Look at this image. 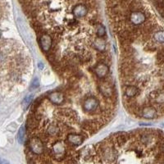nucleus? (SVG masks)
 Returning <instances> with one entry per match:
<instances>
[{"label": "nucleus", "mask_w": 164, "mask_h": 164, "mask_svg": "<svg viewBox=\"0 0 164 164\" xmlns=\"http://www.w3.org/2000/svg\"><path fill=\"white\" fill-rule=\"evenodd\" d=\"M38 67L40 69H43L44 68V63H38Z\"/></svg>", "instance_id": "16"}, {"label": "nucleus", "mask_w": 164, "mask_h": 164, "mask_svg": "<svg viewBox=\"0 0 164 164\" xmlns=\"http://www.w3.org/2000/svg\"><path fill=\"white\" fill-rule=\"evenodd\" d=\"M99 105H100V103L97 98H95V96H89L83 101L82 108L85 113H95L96 110L99 108Z\"/></svg>", "instance_id": "2"}, {"label": "nucleus", "mask_w": 164, "mask_h": 164, "mask_svg": "<svg viewBox=\"0 0 164 164\" xmlns=\"http://www.w3.org/2000/svg\"><path fill=\"white\" fill-rule=\"evenodd\" d=\"M99 90L105 99H111L115 95L113 87L110 85L108 81H101L99 85Z\"/></svg>", "instance_id": "4"}, {"label": "nucleus", "mask_w": 164, "mask_h": 164, "mask_svg": "<svg viewBox=\"0 0 164 164\" xmlns=\"http://www.w3.org/2000/svg\"><path fill=\"white\" fill-rule=\"evenodd\" d=\"M39 86V81L37 78H35L31 82V87L32 88H36V87Z\"/></svg>", "instance_id": "15"}, {"label": "nucleus", "mask_w": 164, "mask_h": 164, "mask_svg": "<svg viewBox=\"0 0 164 164\" xmlns=\"http://www.w3.org/2000/svg\"><path fill=\"white\" fill-rule=\"evenodd\" d=\"M53 39L49 35H47V34H43L41 35L40 39H39V44L40 47L41 48V49L43 52H45L48 53L49 52L53 45Z\"/></svg>", "instance_id": "5"}, {"label": "nucleus", "mask_w": 164, "mask_h": 164, "mask_svg": "<svg viewBox=\"0 0 164 164\" xmlns=\"http://www.w3.org/2000/svg\"><path fill=\"white\" fill-rule=\"evenodd\" d=\"M72 13L76 19L82 18L86 17L89 13V8L85 4L77 3L75 5L72 9Z\"/></svg>", "instance_id": "6"}, {"label": "nucleus", "mask_w": 164, "mask_h": 164, "mask_svg": "<svg viewBox=\"0 0 164 164\" xmlns=\"http://www.w3.org/2000/svg\"><path fill=\"white\" fill-rule=\"evenodd\" d=\"M92 45L96 50H98L99 52H104L105 49H106V47H107V42L103 38L96 37L95 39L93 40Z\"/></svg>", "instance_id": "10"}, {"label": "nucleus", "mask_w": 164, "mask_h": 164, "mask_svg": "<svg viewBox=\"0 0 164 164\" xmlns=\"http://www.w3.org/2000/svg\"><path fill=\"white\" fill-rule=\"evenodd\" d=\"M1 37H2V32L0 31V39H1Z\"/></svg>", "instance_id": "17"}, {"label": "nucleus", "mask_w": 164, "mask_h": 164, "mask_svg": "<svg viewBox=\"0 0 164 164\" xmlns=\"http://www.w3.org/2000/svg\"><path fill=\"white\" fill-rule=\"evenodd\" d=\"M32 99H33V97L31 95H29V96H26V97L23 99L22 106L25 109L27 108L28 107L30 106V104H31V103L32 101Z\"/></svg>", "instance_id": "14"}, {"label": "nucleus", "mask_w": 164, "mask_h": 164, "mask_svg": "<svg viewBox=\"0 0 164 164\" xmlns=\"http://www.w3.org/2000/svg\"><path fill=\"white\" fill-rule=\"evenodd\" d=\"M24 137H25V127L22 126L19 129L18 133H17V140L20 144H22L24 142Z\"/></svg>", "instance_id": "13"}, {"label": "nucleus", "mask_w": 164, "mask_h": 164, "mask_svg": "<svg viewBox=\"0 0 164 164\" xmlns=\"http://www.w3.org/2000/svg\"><path fill=\"white\" fill-rule=\"evenodd\" d=\"M67 140L71 146L77 147L83 144L85 140V136L80 133H69L67 136Z\"/></svg>", "instance_id": "7"}, {"label": "nucleus", "mask_w": 164, "mask_h": 164, "mask_svg": "<svg viewBox=\"0 0 164 164\" xmlns=\"http://www.w3.org/2000/svg\"><path fill=\"white\" fill-rule=\"evenodd\" d=\"M96 35L97 37H100V38H103L104 36H105V35H106V29L105 27L104 26V25L103 24H101L100 22L98 23L97 25H96Z\"/></svg>", "instance_id": "12"}, {"label": "nucleus", "mask_w": 164, "mask_h": 164, "mask_svg": "<svg viewBox=\"0 0 164 164\" xmlns=\"http://www.w3.org/2000/svg\"><path fill=\"white\" fill-rule=\"evenodd\" d=\"M28 148L32 155L40 156L44 153V143L39 137L32 136L28 141Z\"/></svg>", "instance_id": "1"}, {"label": "nucleus", "mask_w": 164, "mask_h": 164, "mask_svg": "<svg viewBox=\"0 0 164 164\" xmlns=\"http://www.w3.org/2000/svg\"><path fill=\"white\" fill-rule=\"evenodd\" d=\"M64 99H65V96H64L63 93L58 91L52 92L50 95L48 96V100H49L54 105H62L64 103Z\"/></svg>", "instance_id": "9"}, {"label": "nucleus", "mask_w": 164, "mask_h": 164, "mask_svg": "<svg viewBox=\"0 0 164 164\" xmlns=\"http://www.w3.org/2000/svg\"><path fill=\"white\" fill-rule=\"evenodd\" d=\"M95 73L99 78H104L109 73V67L105 63H98L95 68Z\"/></svg>", "instance_id": "8"}, {"label": "nucleus", "mask_w": 164, "mask_h": 164, "mask_svg": "<svg viewBox=\"0 0 164 164\" xmlns=\"http://www.w3.org/2000/svg\"><path fill=\"white\" fill-rule=\"evenodd\" d=\"M162 164H164V158L163 159V162H162Z\"/></svg>", "instance_id": "18"}, {"label": "nucleus", "mask_w": 164, "mask_h": 164, "mask_svg": "<svg viewBox=\"0 0 164 164\" xmlns=\"http://www.w3.org/2000/svg\"><path fill=\"white\" fill-rule=\"evenodd\" d=\"M138 115L145 119H154L158 117V112L154 106H144L140 110Z\"/></svg>", "instance_id": "3"}, {"label": "nucleus", "mask_w": 164, "mask_h": 164, "mask_svg": "<svg viewBox=\"0 0 164 164\" xmlns=\"http://www.w3.org/2000/svg\"><path fill=\"white\" fill-rule=\"evenodd\" d=\"M153 40L158 44H164V30H158L153 35Z\"/></svg>", "instance_id": "11"}]
</instances>
